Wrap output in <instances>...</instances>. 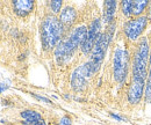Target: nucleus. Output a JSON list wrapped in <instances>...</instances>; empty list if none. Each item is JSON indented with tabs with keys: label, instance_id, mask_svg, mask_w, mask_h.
I'll return each mask as SVG.
<instances>
[{
	"label": "nucleus",
	"instance_id": "nucleus-4",
	"mask_svg": "<svg viewBox=\"0 0 151 125\" xmlns=\"http://www.w3.org/2000/svg\"><path fill=\"white\" fill-rule=\"evenodd\" d=\"M113 30H114V26L111 27V30L109 33L107 34H100L96 42H95L94 46H93V50H92V56H91V59L90 61L87 63L91 67V70L93 73L98 71L101 66V63L104 60V57L106 54V50L108 48V44L111 42V38L113 35Z\"/></svg>",
	"mask_w": 151,
	"mask_h": 125
},
{
	"label": "nucleus",
	"instance_id": "nucleus-1",
	"mask_svg": "<svg viewBox=\"0 0 151 125\" xmlns=\"http://www.w3.org/2000/svg\"><path fill=\"white\" fill-rule=\"evenodd\" d=\"M87 36V29L85 26L78 27L72 31V34L66 41L59 42L55 50V56L59 63H64L71 58L75 50L84 43Z\"/></svg>",
	"mask_w": 151,
	"mask_h": 125
},
{
	"label": "nucleus",
	"instance_id": "nucleus-17",
	"mask_svg": "<svg viewBox=\"0 0 151 125\" xmlns=\"http://www.w3.org/2000/svg\"><path fill=\"white\" fill-rule=\"evenodd\" d=\"M50 6H51V9H52L55 13H58L59 9H60V7H62V1H59V0H54V1L50 2Z\"/></svg>",
	"mask_w": 151,
	"mask_h": 125
},
{
	"label": "nucleus",
	"instance_id": "nucleus-22",
	"mask_svg": "<svg viewBox=\"0 0 151 125\" xmlns=\"http://www.w3.org/2000/svg\"><path fill=\"white\" fill-rule=\"evenodd\" d=\"M150 18H151V7H150Z\"/></svg>",
	"mask_w": 151,
	"mask_h": 125
},
{
	"label": "nucleus",
	"instance_id": "nucleus-14",
	"mask_svg": "<svg viewBox=\"0 0 151 125\" xmlns=\"http://www.w3.org/2000/svg\"><path fill=\"white\" fill-rule=\"evenodd\" d=\"M21 116L27 122H40V121H42L41 115L36 111H32V110H26V111L21 112Z\"/></svg>",
	"mask_w": 151,
	"mask_h": 125
},
{
	"label": "nucleus",
	"instance_id": "nucleus-3",
	"mask_svg": "<svg viewBox=\"0 0 151 125\" xmlns=\"http://www.w3.org/2000/svg\"><path fill=\"white\" fill-rule=\"evenodd\" d=\"M149 54V44L148 39L144 37L139 41L138 49L135 52L134 66H132V80L137 81H145L147 76V64Z\"/></svg>",
	"mask_w": 151,
	"mask_h": 125
},
{
	"label": "nucleus",
	"instance_id": "nucleus-9",
	"mask_svg": "<svg viewBox=\"0 0 151 125\" xmlns=\"http://www.w3.org/2000/svg\"><path fill=\"white\" fill-rule=\"evenodd\" d=\"M143 90H144V81H137L132 80L129 93H128V100L132 104H136L141 101L143 96Z\"/></svg>",
	"mask_w": 151,
	"mask_h": 125
},
{
	"label": "nucleus",
	"instance_id": "nucleus-6",
	"mask_svg": "<svg viewBox=\"0 0 151 125\" xmlns=\"http://www.w3.org/2000/svg\"><path fill=\"white\" fill-rule=\"evenodd\" d=\"M92 74H93V72L87 63L79 66L78 69H76L75 72L72 73V78H71L72 88L75 90H83L86 87L87 78H90Z\"/></svg>",
	"mask_w": 151,
	"mask_h": 125
},
{
	"label": "nucleus",
	"instance_id": "nucleus-15",
	"mask_svg": "<svg viewBox=\"0 0 151 125\" xmlns=\"http://www.w3.org/2000/svg\"><path fill=\"white\" fill-rule=\"evenodd\" d=\"M150 61V70H149V75H148V82H147V88H145V99L148 102H151V52L149 57Z\"/></svg>",
	"mask_w": 151,
	"mask_h": 125
},
{
	"label": "nucleus",
	"instance_id": "nucleus-7",
	"mask_svg": "<svg viewBox=\"0 0 151 125\" xmlns=\"http://www.w3.org/2000/svg\"><path fill=\"white\" fill-rule=\"evenodd\" d=\"M100 20L99 19H95L94 21L91 23L90 26V29L87 30V36L84 41V43L81 44V50L84 54H90V51L93 50V46H94L95 42L99 37V30H100Z\"/></svg>",
	"mask_w": 151,
	"mask_h": 125
},
{
	"label": "nucleus",
	"instance_id": "nucleus-21",
	"mask_svg": "<svg viewBox=\"0 0 151 125\" xmlns=\"http://www.w3.org/2000/svg\"><path fill=\"white\" fill-rule=\"evenodd\" d=\"M111 116L113 117V118H115V119H117V121H120V122H122V121H124L122 117H120V116H117V115H114V114H111Z\"/></svg>",
	"mask_w": 151,
	"mask_h": 125
},
{
	"label": "nucleus",
	"instance_id": "nucleus-18",
	"mask_svg": "<svg viewBox=\"0 0 151 125\" xmlns=\"http://www.w3.org/2000/svg\"><path fill=\"white\" fill-rule=\"evenodd\" d=\"M59 125H71V119L69 117H63Z\"/></svg>",
	"mask_w": 151,
	"mask_h": 125
},
{
	"label": "nucleus",
	"instance_id": "nucleus-8",
	"mask_svg": "<svg viewBox=\"0 0 151 125\" xmlns=\"http://www.w3.org/2000/svg\"><path fill=\"white\" fill-rule=\"evenodd\" d=\"M145 27H147V18L145 16H141V18L136 19V20L129 21L126 24L124 31H126V35L128 36V38L136 39L143 33Z\"/></svg>",
	"mask_w": 151,
	"mask_h": 125
},
{
	"label": "nucleus",
	"instance_id": "nucleus-11",
	"mask_svg": "<svg viewBox=\"0 0 151 125\" xmlns=\"http://www.w3.org/2000/svg\"><path fill=\"white\" fill-rule=\"evenodd\" d=\"M76 19V11L72 7H66L64 11H62L60 13V18L59 21L64 24H71Z\"/></svg>",
	"mask_w": 151,
	"mask_h": 125
},
{
	"label": "nucleus",
	"instance_id": "nucleus-10",
	"mask_svg": "<svg viewBox=\"0 0 151 125\" xmlns=\"http://www.w3.org/2000/svg\"><path fill=\"white\" fill-rule=\"evenodd\" d=\"M13 7L18 15L26 16L33 9L34 2L30 0H17V1H13Z\"/></svg>",
	"mask_w": 151,
	"mask_h": 125
},
{
	"label": "nucleus",
	"instance_id": "nucleus-5",
	"mask_svg": "<svg viewBox=\"0 0 151 125\" xmlns=\"http://www.w3.org/2000/svg\"><path fill=\"white\" fill-rule=\"evenodd\" d=\"M128 65H129V54L123 48H117L114 52L113 71L114 78L117 82H123L128 74Z\"/></svg>",
	"mask_w": 151,
	"mask_h": 125
},
{
	"label": "nucleus",
	"instance_id": "nucleus-13",
	"mask_svg": "<svg viewBox=\"0 0 151 125\" xmlns=\"http://www.w3.org/2000/svg\"><path fill=\"white\" fill-rule=\"evenodd\" d=\"M148 6V1L147 0H138V1H132V14L134 15H139L144 8Z\"/></svg>",
	"mask_w": 151,
	"mask_h": 125
},
{
	"label": "nucleus",
	"instance_id": "nucleus-2",
	"mask_svg": "<svg viewBox=\"0 0 151 125\" xmlns=\"http://www.w3.org/2000/svg\"><path fill=\"white\" fill-rule=\"evenodd\" d=\"M63 33L62 22L52 15H49L43 20L41 26V38L42 45L45 50L54 48L59 42Z\"/></svg>",
	"mask_w": 151,
	"mask_h": 125
},
{
	"label": "nucleus",
	"instance_id": "nucleus-12",
	"mask_svg": "<svg viewBox=\"0 0 151 125\" xmlns=\"http://www.w3.org/2000/svg\"><path fill=\"white\" fill-rule=\"evenodd\" d=\"M116 9V2L111 0L105 2V13H104V21L105 22H111L113 20V16L115 14Z\"/></svg>",
	"mask_w": 151,
	"mask_h": 125
},
{
	"label": "nucleus",
	"instance_id": "nucleus-16",
	"mask_svg": "<svg viewBox=\"0 0 151 125\" xmlns=\"http://www.w3.org/2000/svg\"><path fill=\"white\" fill-rule=\"evenodd\" d=\"M122 6V11H123V14L129 16L132 14V0H126V1H122L121 4Z\"/></svg>",
	"mask_w": 151,
	"mask_h": 125
},
{
	"label": "nucleus",
	"instance_id": "nucleus-20",
	"mask_svg": "<svg viewBox=\"0 0 151 125\" xmlns=\"http://www.w3.org/2000/svg\"><path fill=\"white\" fill-rule=\"evenodd\" d=\"M9 87V85H5V84H0V93H2L5 89H7Z\"/></svg>",
	"mask_w": 151,
	"mask_h": 125
},
{
	"label": "nucleus",
	"instance_id": "nucleus-19",
	"mask_svg": "<svg viewBox=\"0 0 151 125\" xmlns=\"http://www.w3.org/2000/svg\"><path fill=\"white\" fill-rule=\"evenodd\" d=\"M33 96L35 97V99H37L40 101H43V102H45V103H51V101L49 100V99H45V97H42V96H38L36 94H33Z\"/></svg>",
	"mask_w": 151,
	"mask_h": 125
}]
</instances>
